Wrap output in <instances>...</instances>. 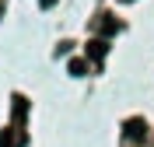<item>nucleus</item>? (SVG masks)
Returning a JSON list of instances; mask_svg holds the SVG:
<instances>
[{
  "mask_svg": "<svg viewBox=\"0 0 154 147\" xmlns=\"http://www.w3.org/2000/svg\"><path fill=\"white\" fill-rule=\"evenodd\" d=\"M126 137L130 140H144L147 137V123L144 119H126Z\"/></svg>",
  "mask_w": 154,
  "mask_h": 147,
  "instance_id": "1",
  "label": "nucleus"
},
{
  "mask_svg": "<svg viewBox=\"0 0 154 147\" xmlns=\"http://www.w3.org/2000/svg\"><path fill=\"white\" fill-rule=\"evenodd\" d=\"M105 39H91V42H88V60H95V63H98V60H105Z\"/></svg>",
  "mask_w": 154,
  "mask_h": 147,
  "instance_id": "2",
  "label": "nucleus"
},
{
  "mask_svg": "<svg viewBox=\"0 0 154 147\" xmlns=\"http://www.w3.org/2000/svg\"><path fill=\"white\" fill-rule=\"evenodd\" d=\"M0 147H25V137L14 133V130H4L0 133Z\"/></svg>",
  "mask_w": 154,
  "mask_h": 147,
  "instance_id": "3",
  "label": "nucleus"
},
{
  "mask_svg": "<svg viewBox=\"0 0 154 147\" xmlns=\"http://www.w3.org/2000/svg\"><path fill=\"white\" fill-rule=\"evenodd\" d=\"M70 74H74V77H84V74H88V63H84V60H70Z\"/></svg>",
  "mask_w": 154,
  "mask_h": 147,
  "instance_id": "4",
  "label": "nucleus"
},
{
  "mask_svg": "<svg viewBox=\"0 0 154 147\" xmlns=\"http://www.w3.org/2000/svg\"><path fill=\"white\" fill-rule=\"evenodd\" d=\"M25 112H28V102H25V98L18 95V98H14V116L21 119V116H25Z\"/></svg>",
  "mask_w": 154,
  "mask_h": 147,
  "instance_id": "5",
  "label": "nucleus"
},
{
  "mask_svg": "<svg viewBox=\"0 0 154 147\" xmlns=\"http://www.w3.org/2000/svg\"><path fill=\"white\" fill-rule=\"evenodd\" d=\"M116 32H119V25L112 21V14H105V35H116Z\"/></svg>",
  "mask_w": 154,
  "mask_h": 147,
  "instance_id": "6",
  "label": "nucleus"
},
{
  "mask_svg": "<svg viewBox=\"0 0 154 147\" xmlns=\"http://www.w3.org/2000/svg\"><path fill=\"white\" fill-rule=\"evenodd\" d=\"M38 4H42V7H53V4H56V0H38Z\"/></svg>",
  "mask_w": 154,
  "mask_h": 147,
  "instance_id": "7",
  "label": "nucleus"
}]
</instances>
